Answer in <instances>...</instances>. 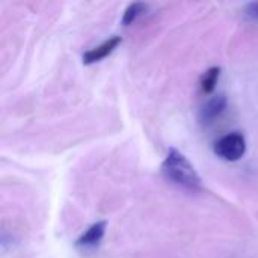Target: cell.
<instances>
[{
  "label": "cell",
  "instance_id": "obj_1",
  "mask_svg": "<svg viewBox=\"0 0 258 258\" xmlns=\"http://www.w3.org/2000/svg\"><path fill=\"white\" fill-rule=\"evenodd\" d=\"M163 177L172 184L187 189V190H200L201 189V177L197 172L195 166L187 160V157L175 148H171L162 163Z\"/></svg>",
  "mask_w": 258,
  "mask_h": 258
},
{
  "label": "cell",
  "instance_id": "obj_8",
  "mask_svg": "<svg viewBox=\"0 0 258 258\" xmlns=\"http://www.w3.org/2000/svg\"><path fill=\"white\" fill-rule=\"evenodd\" d=\"M245 17L246 20L252 21V23H258V2H252V3H248L245 6Z\"/></svg>",
  "mask_w": 258,
  "mask_h": 258
},
{
  "label": "cell",
  "instance_id": "obj_5",
  "mask_svg": "<svg viewBox=\"0 0 258 258\" xmlns=\"http://www.w3.org/2000/svg\"><path fill=\"white\" fill-rule=\"evenodd\" d=\"M122 42V38L121 36H112L109 38L107 41H104L103 44L88 50L85 54H83V63L85 65H92V63H97L100 60H103L104 57H107L112 51H115V48H118V45Z\"/></svg>",
  "mask_w": 258,
  "mask_h": 258
},
{
  "label": "cell",
  "instance_id": "obj_3",
  "mask_svg": "<svg viewBox=\"0 0 258 258\" xmlns=\"http://www.w3.org/2000/svg\"><path fill=\"white\" fill-rule=\"evenodd\" d=\"M227 104H228V100H227L225 94H216V95L210 97L200 109V113H198L200 122L212 124L216 118H219L225 112Z\"/></svg>",
  "mask_w": 258,
  "mask_h": 258
},
{
  "label": "cell",
  "instance_id": "obj_4",
  "mask_svg": "<svg viewBox=\"0 0 258 258\" xmlns=\"http://www.w3.org/2000/svg\"><path fill=\"white\" fill-rule=\"evenodd\" d=\"M106 228H107V222L106 221H100L92 224L74 243V246L77 249H91L95 248L104 237L106 234Z\"/></svg>",
  "mask_w": 258,
  "mask_h": 258
},
{
  "label": "cell",
  "instance_id": "obj_6",
  "mask_svg": "<svg viewBox=\"0 0 258 258\" xmlns=\"http://www.w3.org/2000/svg\"><path fill=\"white\" fill-rule=\"evenodd\" d=\"M221 67H212L209 68L203 76H201V91L204 94H212L215 89H216V85H218V80H219V76H221Z\"/></svg>",
  "mask_w": 258,
  "mask_h": 258
},
{
  "label": "cell",
  "instance_id": "obj_7",
  "mask_svg": "<svg viewBox=\"0 0 258 258\" xmlns=\"http://www.w3.org/2000/svg\"><path fill=\"white\" fill-rule=\"evenodd\" d=\"M147 11V5L145 3H141V2H135V3H130L125 11H124V15H122V26H130L133 24L144 12Z\"/></svg>",
  "mask_w": 258,
  "mask_h": 258
},
{
  "label": "cell",
  "instance_id": "obj_2",
  "mask_svg": "<svg viewBox=\"0 0 258 258\" xmlns=\"http://www.w3.org/2000/svg\"><path fill=\"white\" fill-rule=\"evenodd\" d=\"M213 151L222 160L237 162L246 153V139L242 133H237V132L228 133L215 142Z\"/></svg>",
  "mask_w": 258,
  "mask_h": 258
}]
</instances>
